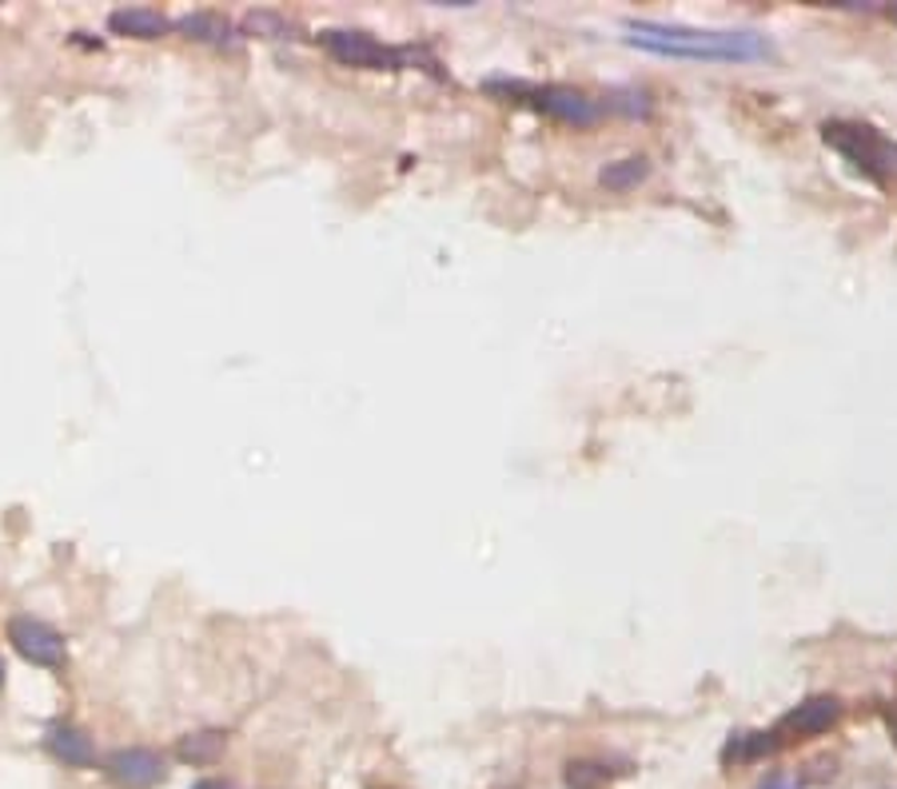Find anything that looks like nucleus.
Returning a JSON list of instances; mask_svg holds the SVG:
<instances>
[{
    "instance_id": "f257e3e1",
    "label": "nucleus",
    "mask_w": 897,
    "mask_h": 789,
    "mask_svg": "<svg viewBox=\"0 0 897 789\" xmlns=\"http://www.w3.org/2000/svg\"><path fill=\"white\" fill-rule=\"evenodd\" d=\"M626 44L654 57L674 60H762L770 57V40L754 29H691L663 20H626Z\"/></svg>"
},
{
    "instance_id": "f03ea898",
    "label": "nucleus",
    "mask_w": 897,
    "mask_h": 789,
    "mask_svg": "<svg viewBox=\"0 0 897 789\" xmlns=\"http://www.w3.org/2000/svg\"><path fill=\"white\" fill-rule=\"evenodd\" d=\"M822 136H826V144L838 148L849 164H858L874 180H886V175L897 172V144H889L869 124H841V120H834V124L822 128Z\"/></svg>"
},
{
    "instance_id": "7ed1b4c3",
    "label": "nucleus",
    "mask_w": 897,
    "mask_h": 789,
    "mask_svg": "<svg viewBox=\"0 0 897 789\" xmlns=\"http://www.w3.org/2000/svg\"><path fill=\"white\" fill-rule=\"evenodd\" d=\"M4 634H9L12 650L29 666H40V670H60L64 666V638L49 623H40L32 614H12Z\"/></svg>"
},
{
    "instance_id": "20e7f679",
    "label": "nucleus",
    "mask_w": 897,
    "mask_h": 789,
    "mask_svg": "<svg viewBox=\"0 0 897 789\" xmlns=\"http://www.w3.org/2000/svg\"><path fill=\"white\" fill-rule=\"evenodd\" d=\"M320 44L332 52L340 64H352V69H400V52L380 44L367 32L355 29H327L320 32Z\"/></svg>"
},
{
    "instance_id": "39448f33",
    "label": "nucleus",
    "mask_w": 897,
    "mask_h": 789,
    "mask_svg": "<svg viewBox=\"0 0 897 789\" xmlns=\"http://www.w3.org/2000/svg\"><path fill=\"white\" fill-rule=\"evenodd\" d=\"M104 770L124 789H152L168 778V761L157 750H148V746H124V750L108 753Z\"/></svg>"
},
{
    "instance_id": "423d86ee",
    "label": "nucleus",
    "mask_w": 897,
    "mask_h": 789,
    "mask_svg": "<svg viewBox=\"0 0 897 789\" xmlns=\"http://www.w3.org/2000/svg\"><path fill=\"white\" fill-rule=\"evenodd\" d=\"M841 718V701L829 698V694H818V698H806L802 706H794L786 718L778 721L774 738H818V734L834 730Z\"/></svg>"
},
{
    "instance_id": "0eeeda50",
    "label": "nucleus",
    "mask_w": 897,
    "mask_h": 789,
    "mask_svg": "<svg viewBox=\"0 0 897 789\" xmlns=\"http://www.w3.org/2000/svg\"><path fill=\"white\" fill-rule=\"evenodd\" d=\"M511 92H523L535 108H543V112H551V117H558V120H571V124H591V120H598V104L591 97H583V92H575V88L511 84Z\"/></svg>"
},
{
    "instance_id": "6e6552de",
    "label": "nucleus",
    "mask_w": 897,
    "mask_h": 789,
    "mask_svg": "<svg viewBox=\"0 0 897 789\" xmlns=\"http://www.w3.org/2000/svg\"><path fill=\"white\" fill-rule=\"evenodd\" d=\"M108 29L117 37H132V40H160L172 20L160 9H148V4H128V9H112L108 12Z\"/></svg>"
},
{
    "instance_id": "1a4fd4ad",
    "label": "nucleus",
    "mask_w": 897,
    "mask_h": 789,
    "mask_svg": "<svg viewBox=\"0 0 897 789\" xmlns=\"http://www.w3.org/2000/svg\"><path fill=\"white\" fill-rule=\"evenodd\" d=\"M44 746H49L52 758L64 761V766H72V770H84V766H92V761H97L92 738L84 730H77V726H52L49 738H44Z\"/></svg>"
},
{
    "instance_id": "9d476101",
    "label": "nucleus",
    "mask_w": 897,
    "mask_h": 789,
    "mask_svg": "<svg viewBox=\"0 0 897 789\" xmlns=\"http://www.w3.org/2000/svg\"><path fill=\"white\" fill-rule=\"evenodd\" d=\"M177 29L184 32V37L200 40V44H228L232 40V24H228L220 12H184V17L177 20Z\"/></svg>"
},
{
    "instance_id": "9b49d317",
    "label": "nucleus",
    "mask_w": 897,
    "mask_h": 789,
    "mask_svg": "<svg viewBox=\"0 0 897 789\" xmlns=\"http://www.w3.org/2000/svg\"><path fill=\"white\" fill-rule=\"evenodd\" d=\"M224 734L215 730H204V734H188V738H180L177 753L180 761H188V766H208V761H215L220 753H224Z\"/></svg>"
},
{
    "instance_id": "f8f14e48",
    "label": "nucleus",
    "mask_w": 897,
    "mask_h": 789,
    "mask_svg": "<svg viewBox=\"0 0 897 789\" xmlns=\"http://www.w3.org/2000/svg\"><path fill=\"white\" fill-rule=\"evenodd\" d=\"M651 175V164H646L643 156H626V160H615V164L603 168V180L606 188H615V192H631V188H638Z\"/></svg>"
},
{
    "instance_id": "ddd939ff",
    "label": "nucleus",
    "mask_w": 897,
    "mask_h": 789,
    "mask_svg": "<svg viewBox=\"0 0 897 789\" xmlns=\"http://www.w3.org/2000/svg\"><path fill=\"white\" fill-rule=\"evenodd\" d=\"M244 32H252V37H264V40H292L300 29H295L288 17H280V12L260 9V12H248V17H244Z\"/></svg>"
},
{
    "instance_id": "4468645a",
    "label": "nucleus",
    "mask_w": 897,
    "mask_h": 789,
    "mask_svg": "<svg viewBox=\"0 0 897 789\" xmlns=\"http://www.w3.org/2000/svg\"><path fill=\"white\" fill-rule=\"evenodd\" d=\"M566 786L571 789H603L606 770L598 766V761H571V766H566Z\"/></svg>"
},
{
    "instance_id": "2eb2a0df",
    "label": "nucleus",
    "mask_w": 897,
    "mask_h": 789,
    "mask_svg": "<svg viewBox=\"0 0 897 789\" xmlns=\"http://www.w3.org/2000/svg\"><path fill=\"white\" fill-rule=\"evenodd\" d=\"M762 789H794V786H790V781L774 778V781H766V786H762Z\"/></svg>"
},
{
    "instance_id": "dca6fc26",
    "label": "nucleus",
    "mask_w": 897,
    "mask_h": 789,
    "mask_svg": "<svg viewBox=\"0 0 897 789\" xmlns=\"http://www.w3.org/2000/svg\"><path fill=\"white\" fill-rule=\"evenodd\" d=\"M192 789H224V786H220V781H195Z\"/></svg>"
},
{
    "instance_id": "f3484780",
    "label": "nucleus",
    "mask_w": 897,
    "mask_h": 789,
    "mask_svg": "<svg viewBox=\"0 0 897 789\" xmlns=\"http://www.w3.org/2000/svg\"><path fill=\"white\" fill-rule=\"evenodd\" d=\"M886 721H889V734H894V738H897V710H889V718H886Z\"/></svg>"
},
{
    "instance_id": "a211bd4d",
    "label": "nucleus",
    "mask_w": 897,
    "mask_h": 789,
    "mask_svg": "<svg viewBox=\"0 0 897 789\" xmlns=\"http://www.w3.org/2000/svg\"><path fill=\"white\" fill-rule=\"evenodd\" d=\"M0 686H4V662H0Z\"/></svg>"
}]
</instances>
